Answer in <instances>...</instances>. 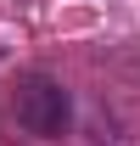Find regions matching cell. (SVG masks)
Segmentation results:
<instances>
[{
  "label": "cell",
  "instance_id": "6da1fadb",
  "mask_svg": "<svg viewBox=\"0 0 140 146\" xmlns=\"http://www.w3.org/2000/svg\"><path fill=\"white\" fill-rule=\"evenodd\" d=\"M67 118H73V101H67V90L56 84V79H28L17 90V124L28 129V135H39V141H51V135H62L67 129Z\"/></svg>",
  "mask_w": 140,
  "mask_h": 146
}]
</instances>
